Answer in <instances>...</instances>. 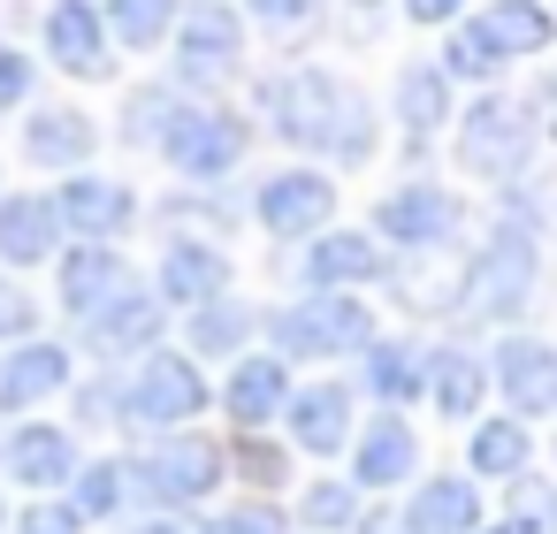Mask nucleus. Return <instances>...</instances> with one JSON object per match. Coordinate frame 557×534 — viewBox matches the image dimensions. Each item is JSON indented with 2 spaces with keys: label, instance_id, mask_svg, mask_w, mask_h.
<instances>
[{
  "label": "nucleus",
  "instance_id": "f8f14e48",
  "mask_svg": "<svg viewBox=\"0 0 557 534\" xmlns=\"http://www.w3.org/2000/svg\"><path fill=\"white\" fill-rule=\"evenodd\" d=\"M77 465H85V443L70 420L32 412V420H9V435H0V481L24 496H62Z\"/></svg>",
  "mask_w": 557,
  "mask_h": 534
},
{
  "label": "nucleus",
  "instance_id": "f257e3e1",
  "mask_svg": "<svg viewBox=\"0 0 557 534\" xmlns=\"http://www.w3.org/2000/svg\"><path fill=\"white\" fill-rule=\"evenodd\" d=\"M252 100H260V123H268L290 153H306V161L367 169L374 146H382V115H374V100H367L351 77L321 70V62H290V70L260 77Z\"/></svg>",
  "mask_w": 557,
  "mask_h": 534
},
{
  "label": "nucleus",
  "instance_id": "cd10ccee",
  "mask_svg": "<svg viewBox=\"0 0 557 534\" xmlns=\"http://www.w3.org/2000/svg\"><path fill=\"white\" fill-rule=\"evenodd\" d=\"M428 405H435L443 420L473 427L481 405H488V351H473V344H458V336L428 344Z\"/></svg>",
  "mask_w": 557,
  "mask_h": 534
},
{
  "label": "nucleus",
  "instance_id": "2eb2a0df",
  "mask_svg": "<svg viewBox=\"0 0 557 534\" xmlns=\"http://www.w3.org/2000/svg\"><path fill=\"white\" fill-rule=\"evenodd\" d=\"M77 336H85V351H92L100 367H131V359H146V351L169 336V306H161V290L138 275V283L115 290L100 313H85Z\"/></svg>",
  "mask_w": 557,
  "mask_h": 534
},
{
  "label": "nucleus",
  "instance_id": "6ab92c4d",
  "mask_svg": "<svg viewBox=\"0 0 557 534\" xmlns=\"http://www.w3.org/2000/svg\"><path fill=\"white\" fill-rule=\"evenodd\" d=\"M298 283L306 290H374V283H389V245L374 229L329 222L321 237L298 245Z\"/></svg>",
  "mask_w": 557,
  "mask_h": 534
},
{
  "label": "nucleus",
  "instance_id": "a19ab883",
  "mask_svg": "<svg viewBox=\"0 0 557 534\" xmlns=\"http://www.w3.org/2000/svg\"><path fill=\"white\" fill-rule=\"evenodd\" d=\"M24 336H39V298L16 283V268H0V351Z\"/></svg>",
  "mask_w": 557,
  "mask_h": 534
},
{
  "label": "nucleus",
  "instance_id": "f3484780",
  "mask_svg": "<svg viewBox=\"0 0 557 534\" xmlns=\"http://www.w3.org/2000/svg\"><path fill=\"white\" fill-rule=\"evenodd\" d=\"M351 488L359 496H389V488H412L420 481V427L405 420V412H389V405H374L367 420H359V435H351Z\"/></svg>",
  "mask_w": 557,
  "mask_h": 534
},
{
  "label": "nucleus",
  "instance_id": "6e6552de",
  "mask_svg": "<svg viewBox=\"0 0 557 534\" xmlns=\"http://www.w3.org/2000/svg\"><path fill=\"white\" fill-rule=\"evenodd\" d=\"M245 9L237 0H184L176 16V39H169V85L191 92V100H214L237 70H245Z\"/></svg>",
  "mask_w": 557,
  "mask_h": 534
},
{
  "label": "nucleus",
  "instance_id": "aec40b11",
  "mask_svg": "<svg viewBox=\"0 0 557 534\" xmlns=\"http://www.w3.org/2000/svg\"><path fill=\"white\" fill-rule=\"evenodd\" d=\"M290 389H298L290 359H275L268 344H252L245 359H230V374H222L214 405H222V420H230L237 435H268V427L283 420V405H290Z\"/></svg>",
  "mask_w": 557,
  "mask_h": 534
},
{
  "label": "nucleus",
  "instance_id": "473e14b6",
  "mask_svg": "<svg viewBox=\"0 0 557 534\" xmlns=\"http://www.w3.org/2000/svg\"><path fill=\"white\" fill-rule=\"evenodd\" d=\"M100 16H108L115 54H161V47L176 39L184 0H100Z\"/></svg>",
  "mask_w": 557,
  "mask_h": 534
},
{
  "label": "nucleus",
  "instance_id": "393cba45",
  "mask_svg": "<svg viewBox=\"0 0 557 534\" xmlns=\"http://www.w3.org/2000/svg\"><path fill=\"white\" fill-rule=\"evenodd\" d=\"M397 519L412 534H481L488 504H481V481L473 473H420L397 504Z\"/></svg>",
  "mask_w": 557,
  "mask_h": 534
},
{
  "label": "nucleus",
  "instance_id": "9d476101",
  "mask_svg": "<svg viewBox=\"0 0 557 534\" xmlns=\"http://www.w3.org/2000/svg\"><path fill=\"white\" fill-rule=\"evenodd\" d=\"M252 222L275 237V245H306L336 222V176L313 169V161H290V169H268L252 184Z\"/></svg>",
  "mask_w": 557,
  "mask_h": 534
},
{
  "label": "nucleus",
  "instance_id": "c9c22d12",
  "mask_svg": "<svg viewBox=\"0 0 557 534\" xmlns=\"http://www.w3.org/2000/svg\"><path fill=\"white\" fill-rule=\"evenodd\" d=\"M176 108H184V92H176V85H138V92H123V115H115V138H123V146H138V153H153Z\"/></svg>",
  "mask_w": 557,
  "mask_h": 534
},
{
  "label": "nucleus",
  "instance_id": "2f4dec72",
  "mask_svg": "<svg viewBox=\"0 0 557 534\" xmlns=\"http://www.w3.org/2000/svg\"><path fill=\"white\" fill-rule=\"evenodd\" d=\"M62 496H70V511H77L85 526H115V519L138 504V488H131V458H115V450H108V458H85V465L70 473Z\"/></svg>",
  "mask_w": 557,
  "mask_h": 534
},
{
  "label": "nucleus",
  "instance_id": "7c9ffc66",
  "mask_svg": "<svg viewBox=\"0 0 557 534\" xmlns=\"http://www.w3.org/2000/svg\"><path fill=\"white\" fill-rule=\"evenodd\" d=\"M473 16L504 47V62H542L557 47V9H549V0H481Z\"/></svg>",
  "mask_w": 557,
  "mask_h": 534
},
{
  "label": "nucleus",
  "instance_id": "ea45409f",
  "mask_svg": "<svg viewBox=\"0 0 557 534\" xmlns=\"http://www.w3.org/2000/svg\"><path fill=\"white\" fill-rule=\"evenodd\" d=\"M237 9H245V24H260V32H275V39H290V32H313V24H321L329 0H237Z\"/></svg>",
  "mask_w": 557,
  "mask_h": 534
},
{
  "label": "nucleus",
  "instance_id": "39448f33",
  "mask_svg": "<svg viewBox=\"0 0 557 534\" xmlns=\"http://www.w3.org/2000/svg\"><path fill=\"white\" fill-rule=\"evenodd\" d=\"M153 153L169 161L176 184L214 191V184H230V176L245 169V153H252V115L230 108V100H191V92H184V108L169 115V131H161Z\"/></svg>",
  "mask_w": 557,
  "mask_h": 534
},
{
  "label": "nucleus",
  "instance_id": "b1692460",
  "mask_svg": "<svg viewBox=\"0 0 557 534\" xmlns=\"http://www.w3.org/2000/svg\"><path fill=\"white\" fill-rule=\"evenodd\" d=\"M138 283V268H131V252L123 245H62L54 252V306L70 313V321H85V313H100L115 290H131Z\"/></svg>",
  "mask_w": 557,
  "mask_h": 534
},
{
  "label": "nucleus",
  "instance_id": "de8ad7c7",
  "mask_svg": "<svg viewBox=\"0 0 557 534\" xmlns=\"http://www.w3.org/2000/svg\"><path fill=\"white\" fill-rule=\"evenodd\" d=\"M123 534H191V519H176V511H146V519H131Z\"/></svg>",
  "mask_w": 557,
  "mask_h": 534
},
{
  "label": "nucleus",
  "instance_id": "7ed1b4c3",
  "mask_svg": "<svg viewBox=\"0 0 557 534\" xmlns=\"http://www.w3.org/2000/svg\"><path fill=\"white\" fill-rule=\"evenodd\" d=\"M260 336L290 367H336V359H359L382 336V321H374L367 290H298L290 306L260 313Z\"/></svg>",
  "mask_w": 557,
  "mask_h": 534
},
{
  "label": "nucleus",
  "instance_id": "37998d69",
  "mask_svg": "<svg viewBox=\"0 0 557 534\" xmlns=\"http://www.w3.org/2000/svg\"><path fill=\"white\" fill-rule=\"evenodd\" d=\"M9 534H85V519L70 511V496H32V504L9 519Z\"/></svg>",
  "mask_w": 557,
  "mask_h": 534
},
{
  "label": "nucleus",
  "instance_id": "e433bc0d",
  "mask_svg": "<svg viewBox=\"0 0 557 534\" xmlns=\"http://www.w3.org/2000/svg\"><path fill=\"white\" fill-rule=\"evenodd\" d=\"M70 397H77L70 427H131V412H123V374H115V367H100L92 382H70Z\"/></svg>",
  "mask_w": 557,
  "mask_h": 534
},
{
  "label": "nucleus",
  "instance_id": "49530a36",
  "mask_svg": "<svg viewBox=\"0 0 557 534\" xmlns=\"http://www.w3.org/2000/svg\"><path fill=\"white\" fill-rule=\"evenodd\" d=\"M351 534H412V526H405V519H397V511H389V504H367V511H359V526H351Z\"/></svg>",
  "mask_w": 557,
  "mask_h": 534
},
{
  "label": "nucleus",
  "instance_id": "4c0bfd02",
  "mask_svg": "<svg viewBox=\"0 0 557 534\" xmlns=\"http://www.w3.org/2000/svg\"><path fill=\"white\" fill-rule=\"evenodd\" d=\"M230 473H237V481H252L260 496H275V488H290V450H283V443H268V435H237Z\"/></svg>",
  "mask_w": 557,
  "mask_h": 534
},
{
  "label": "nucleus",
  "instance_id": "dca6fc26",
  "mask_svg": "<svg viewBox=\"0 0 557 534\" xmlns=\"http://www.w3.org/2000/svg\"><path fill=\"white\" fill-rule=\"evenodd\" d=\"M230 283H237V260H230L222 237H207V229H169V245H161V260H153V290H161L169 313H191V306L222 298Z\"/></svg>",
  "mask_w": 557,
  "mask_h": 534
},
{
  "label": "nucleus",
  "instance_id": "20e7f679",
  "mask_svg": "<svg viewBox=\"0 0 557 534\" xmlns=\"http://www.w3.org/2000/svg\"><path fill=\"white\" fill-rule=\"evenodd\" d=\"M534 146H542V115H534V100H519V92H473L466 108H458V123H450V161L473 176V184H527V169H534Z\"/></svg>",
  "mask_w": 557,
  "mask_h": 534
},
{
  "label": "nucleus",
  "instance_id": "8fccbe9b",
  "mask_svg": "<svg viewBox=\"0 0 557 534\" xmlns=\"http://www.w3.org/2000/svg\"><path fill=\"white\" fill-rule=\"evenodd\" d=\"M542 519H549V534H557V481L542 488Z\"/></svg>",
  "mask_w": 557,
  "mask_h": 534
},
{
  "label": "nucleus",
  "instance_id": "58836bf2",
  "mask_svg": "<svg viewBox=\"0 0 557 534\" xmlns=\"http://www.w3.org/2000/svg\"><path fill=\"white\" fill-rule=\"evenodd\" d=\"M191 534H290V519H283L268 496H245V504H230V511H207Z\"/></svg>",
  "mask_w": 557,
  "mask_h": 534
},
{
  "label": "nucleus",
  "instance_id": "f704fd0d",
  "mask_svg": "<svg viewBox=\"0 0 557 534\" xmlns=\"http://www.w3.org/2000/svg\"><path fill=\"white\" fill-rule=\"evenodd\" d=\"M359 511H367V496L351 488V473H313V481L298 488V504H290V519H298L306 534H351Z\"/></svg>",
  "mask_w": 557,
  "mask_h": 534
},
{
  "label": "nucleus",
  "instance_id": "0eeeda50",
  "mask_svg": "<svg viewBox=\"0 0 557 534\" xmlns=\"http://www.w3.org/2000/svg\"><path fill=\"white\" fill-rule=\"evenodd\" d=\"M214 405V382L191 351L176 344H153L146 359L123 367V412H131V435H176V427H199Z\"/></svg>",
  "mask_w": 557,
  "mask_h": 534
},
{
  "label": "nucleus",
  "instance_id": "1a4fd4ad",
  "mask_svg": "<svg viewBox=\"0 0 557 534\" xmlns=\"http://www.w3.org/2000/svg\"><path fill=\"white\" fill-rule=\"evenodd\" d=\"M374 237L389 245V260H435L466 237V199L443 176H405L374 199Z\"/></svg>",
  "mask_w": 557,
  "mask_h": 534
},
{
  "label": "nucleus",
  "instance_id": "423d86ee",
  "mask_svg": "<svg viewBox=\"0 0 557 534\" xmlns=\"http://www.w3.org/2000/svg\"><path fill=\"white\" fill-rule=\"evenodd\" d=\"M131 488L146 511H199L207 496L230 488V443L199 435V427H176V435H153L138 458H131Z\"/></svg>",
  "mask_w": 557,
  "mask_h": 534
},
{
  "label": "nucleus",
  "instance_id": "5701e85b",
  "mask_svg": "<svg viewBox=\"0 0 557 534\" xmlns=\"http://www.w3.org/2000/svg\"><path fill=\"white\" fill-rule=\"evenodd\" d=\"M24 161L32 169H47V176H77V169H92V153H100V123L85 115V108H70V100H47V108H24Z\"/></svg>",
  "mask_w": 557,
  "mask_h": 534
},
{
  "label": "nucleus",
  "instance_id": "412c9836",
  "mask_svg": "<svg viewBox=\"0 0 557 534\" xmlns=\"http://www.w3.org/2000/svg\"><path fill=\"white\" fill-rule=\"evenodd\" d=\"M39 47H47V62H54L62 77H77V85H108V77H115V39H108L100 0H47Z\"/></svg>",
  "mask_w": 557,
  "mask_h": 534
},
{
  "label": "nucleus",
  "instance_id": "4be33fe9",
  "mask_svg": "<svg viewBox=\"0 0 557 534\" xmlns=\"http://www.w3.org/2000/svg\"><path fill=\"white\" fill-rule=\"evenodd\" d=\"M389 123L405 131V153H412V161L458 123V85L443 77L435 54H420V62H405V70L389 77Z\"/></svg>",
  "mask_w": 557,
  "mask_h": 534
},
{
  "label": "nucleus",
  "instance_id": "c03bdc74",
  "mask_svg": "<svg viewBox=\"0 0 557 534\" xmlns=\"http://www.w3.org/2000/svg\"><path fill=\"white\" fill-rule=\"evenodd\" d=\"M397 9H405V24H420V32H450L473 0H397Z\"/></svg>",
  "mask_w": 557,
  "mask_h": 534
},
{
  "label": "nucleus",
  "instance_id": "c85d7f7f",
  "mask_svg": "<svg viewBox=\"0 0 557 534\" xmlns=\"http://www.w3.org/2000/svg\"><path fill=\"white\" fill-rule=\"evenodd\" d=\"M252 336H260V306L252 298H237V290H222V298H207V306H191L184 313V351L207 367V359H245L252 351Z\"/></svg>",
  "mask_w": 557,
  "mask_h": 534
},
{
  "label": "nucleus",
  "instance_id": "a18cd8bd",
  "mask_svg": "<svg viewBox=\"0 0 557 534\" xmlns=\"http://www.w3.org/2000/svg\"><path fill=\"white\" fill-rule=\"evenodd\" d=\"M481 534H549L542 511H504V519H481Z\"/></svg>",
  "mask_w": 557,
  "mask_h": 534
},
{
  "label": "nucleus",
  "instance_id": "3c124183",
  "mask_svg": "<svg viewBox=\"0 0 557 534\" xmlns=\"http://www.w3.org/2000/svg\"><path fill=\"white\" fill-rule=\"evenodd\" d=\"M9 519H16V511H9V481H0V534H9Z\"/></svg>",
  "mask_w": 557,
  "mask_h": 534
},
{
  "label": "nucleus",
  "instance_id": "a211bd4d",
  "mask_svg": "<svg viewBox=\"0 0 557 534\" xmlns=\"http://www.w3.org/2000/svg\"><path fill=\"white\" fill-rule=\"evenodd\" d=\"M70 382H77V351L70 344H54V336L9 344V351H0V420L47 412L54 397H70Z\"/></svg>",
  "mask_w": 557,
  "mask_h": 534
},
{
  "label": "nucleus",
  "instance_id": "09e8293b",
  "mask_svg": "<svg viewBox=\"0 0 557 534\" xmlns=\"http://www.w3.org/2000/svg\"><path fill=\"white\" fill-rule=\"evenodd\" d=\"M534 115H542V138H557V70H549V85L534 92Z\"/></svg>",
  "mask_w": 557,
  "mask_h": 534
},
{
  "label": "nucleus",
  "instance_id": "4468645a",
  "mask_svg": "<svg viewBox=\"0 0 557 534\" xmlns=\"http://www.w3.org/2000/svg\"><path fill=\"white\" fill-rule=\"evenodd\" d=\"M488 389L527 427L534 420H557V344L549 336H527V328H504L488 344Z\"/></svg>",
  "mask_w": 557,
  "mask_h": 534
},
{
  "label": "nucleus",
  "instance_id": "a878e982",
  "mask_svg": "<svg viewBox=\"0 0 557 534\" xmlns=\"http://www.w3.org/2000/svg\"><path fill=\"white\" fill-rule=\"evenodd\" d=\"M70 245L62 214L47 191H0V268H54V252Z\"/></svg>",
  "mask_w": 557,
  "mask_h": 534
},
{
  "label": "nucleus",
  "instance_id": "c756f323",
  "mask_svg": "<svg viewBox=\"0 0 557 534\" xmlns=\"http://www.w3.org/2000/svg\"><path fill=\"white\" fill-rule=\"evenodd\" d=\"M466 473L473 481H519V473H534V427L511 420V412H481L466 427Z\"/></svg>",
  "mask_w": 557,
  "mask_h": 534
},
{
  "label": "nucleus",
  "instance_id": "9b49d317",
  "mask_svg": "<svg viewBox=\"0 0 557 534\" xmlns=\"http://www.w3.org/2000/svg\"><path fill=\"white\" fill-rule=\"evenodd\" d=\"M275 427H283V443H290L298 458H321V465L344 458L351 435H359V382H344V374H313V382H298Z\"/></svg>",
  "mask_w": 557,
  "mask_h": 534
},
{
  "label": "nucleus",
  "instance_id": "72a5a7b5",
  "mask_svg": "<svg viewBox=\"0 0 557 534\" xmlns=\"http://www.w3.org/2000/svg\"><path fill=\"white\" fill-rule=\"evenodd\" d=\"M435 62H443V77H450V85H481V92L511 70V62H504V47L481 32V16H473V9L443 32V54H435Z\"/></svg>",
  "mask_w": 557,
  "mask_h": 534
},
{
  "label": "nucleus",
  "instance_id": "79ce46f5",
  "mask_svg": "<svg viewBox=\"0 0 557 534\" xmlns=\"http://www.w3.org/2000/svg\"><path fill=\"white\" fill-rule=\"evenodd\" d=\"M32 92H39V62H32L24 47H9V39H0V115L32 108Z\"/></svg>",
  "mask_w": 557,
  "mask_h": 534
},
{
  "label": "nucleus",
  "instance_id": "f03ea898",
  "mask_svg": "<svg viewBox=\"0 0 557 534\" xmlns=\"http://www.w3.org/2000/svg\"><path fill=\"white\" fill-rule=\"evenodd\" d=\"M534 290H542V207L504 199V222L466 252L458 283L443 290V313L473 328H511L534 306Z\"/></svg>",
  "mask_w": 557,
  "mask_h": 534
},
{
  "label": "nucleus",
  "instance_id": "bb28decb",
  "mask_svg": "<svg viewBox=\"0 0 557 534\" xmlns=\"http://www.w3.org/2000/svg\"><path fill=\"white\" fill-rule=\"evenodd\" d=\"M359 397L405 412V405H428V344L420 336H374L359 351Z\"/></svg>",
  "mask_w": 557,
  "mask_h": 534
},
{
  "label": "nucleus",
  "instance_id": "ddd939ff",
  "mask_svg": "<svg viewBox=\"0 0 557 534\" xmlns=\"http://www.w3.org/2000/svg\"><path fill=\"white\" fill-rule=\"evenodd\" d=\"M54 214L70 229V245H123L138 222H146V199L123 184V176H100V169H77V176H54Z\"/></svg>",
  "mask_w": 557,
  "mask_h": 534
}]
</instances>
